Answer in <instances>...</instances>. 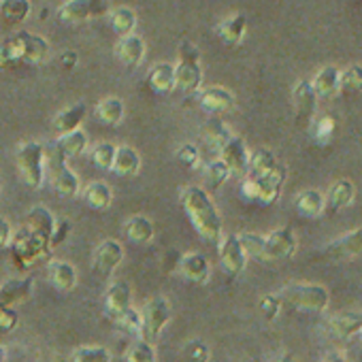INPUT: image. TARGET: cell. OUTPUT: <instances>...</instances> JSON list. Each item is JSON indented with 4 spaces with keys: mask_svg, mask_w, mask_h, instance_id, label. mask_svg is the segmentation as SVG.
Returning <instances> with one entry per match:
<instances>
[{
    "mask_svg": "<svg viewBox=\"0 0 362 362\" xmlns=\"http://www.w3.org/2000/svg\"><path fill=\"white\" fill-rule=\"evenodd\" d=\"M324 256L330 260H358L362 258V226L341 235L339 239L330 241L324 250Z\"/></svg>",
    "mask_w": 362,
    "mask_h": 362,
    "instance_id": "cell-14",
    "label": "cell"
},
{
    "mask_svg": "<svg viewBox=\"0 0 362 362\" xmlns=\"http://www.w3.org/2000/svg\"><path fill=\"white\" fill-rule=\"evenodd\" d=\"M33 3L30 0H0V16L9 24H22L30 18Z\"/></svg>",
    "mask_w": 362,
    "mask_h": 362,
    "instance_id": "cell-35",
    "label": "cell"
},
{
    "mask_svg": "<svg viewBox=\"0 0 362 362\" xmlns=\"http://www.w3.org/2000/svg\"><path fill=\"white\" fill-rule=\"evenodd\" d=\"M218 35L226 45H239L245 35H247V20L243 13H233L226 20L220 22L218 26Z\"/></svg>",
    "mask_w": 362,
    "mask_h": 362,
    "instance_id": "cell-27",
    "label": "cell"
},
{
    "mask_svg": "<svg viewBox=\"0 0 362 362\" xmlns=\"http://www.w3.org/2000/svg\"><path fill=\"white\" fill-rule=\"evenodd\" d=\"M277 158L271 149L267 147H260L256 149L254 153H250V166H247V175L252 177H262L267 173H271L275 166H277Z\"/></svg>",
    "mask_w": 362,
    "mask_h": 362,
    "instance_id": "cell-37",
    "label": "cell"
},
{
    "mask_svg": "<svg viewBox=\"0 0 362 362\" xmlns=\"http://www.w3.org/2000/svg\"><path fill=\"white\" fill-rule=\"evenodd\" d=\"M145 52H147V45H145V39L130 33L126 37L119 39L117 47H115V56L117 60L128 66V69H136L143 60H145Z\"/></svg>",
    "mask_w": 362,
    "mask_h": 362,
    "instance_id": "cell-20",
    "label": "cell"
},
{
    "mask_svg": "<svg viewBox=\"0 0 362 362\" xmlns=\"http://www.w3.org/2000/svg\"><path fill=\"white\" fill-rule=\"evenodd\" d=\"M124 233L126 237L136 243V245H147L153 241V235H156V228H153V222L145 216H130L124 224Z\"/></svg>",
    "mask_w": 362,
    "mask_h": 362,
    "instance_id": "cell-28",
    "label": "cell"
},
{
    "mask_svg": "<svg viewBox=\"0 0 362 362\" xmlns=\"http://www.w3.org/2000/svg\"><path fill=\"white\" fill-rule=\"evenodd\" d=\"M107 16H109V24H111L115 35L126 37V35L134 33V28H136V13H134V9H130V7H115V9H109Z\"/></svg>",
    "mask_w": 362,
    "mask_h": 362,
    "instance_id": "cell-36",
    "label": "cell"
},
{
    "mask_svg": "<svg viewBox=\"0 0 362 362\" xmlns=\"http://www.w3.org/2000/svg\"><path fill=\"white\" fill-rule=\"evenodd\" d=\"M83 199L86 203L96 209V211H103V209H109L111 203H113V190L109 184H105V181H92L90 186H86L83 190Z\"/></svg>",
    "mask_w": 362,
    "mask_h": 362,
    "instance_id": "cell-33",
    "label": "cell"
},
{
    "mask_svg": "<svg viewBox=\"0 0 362 362\" xmlns=\"http://www.w3.org/2000/svg\"><path fill=\"white\" fill-rule=\"evenodd\" d=\"M113 356L103 345H83L73 351V362H111Z\"/></svg>",
    "mask_w": 362,
    "mask_h": 362,
    "instance_id": "cell-41",
    "label": "cell"
},
{
    "mask_svg": "<svg viewBox=\"0 0 362 362\" xmlns=\"http://www.w3.org/2000/svg\"><path fill=\"white\" fill-rule=\"evenodd\" d=\"M11 235H13V228L11 224L0 216V247H7L9 241H11Z\"/></svg>",
    "mask_w": 362,
    "mask_h": 362,
    "instance_id": "cell-52",
    "label": "cell"
},
{
    "mask_svg": "<svg viewBox=\"0 0 362 362\" xmlns=\"http://www.w3.org/2000/svg\"><path fill=\"white\" fill-rule=\"evenodd\" d=\"M281 300L303 313H322L330 303V294L320 284H290L281 290Z\"/></svg>",
    "mask_w": 362,
    "mask_h": 362,
    "instance_id": "cell-5",
    "label": "cell"
},
{
    "mask_svg": "<svg viewBox=\"0 0 362 362\" xmlns=\"http://www.w3.org/2000/svg\"><path fill=\"white\" fill-rule=\"evenodd\" d=\"M203 136H205V141H207L211 147L220 149V147L233 136V132H230V128H228L218 115H214V117H209V119L205 122V126H203Z\"/></svg>",
    "mask_w": 362,
    "mask_h": 362,
    "instance_id": "cell-38",
    "label": "cell"
},
{
    "mask_svg": "<svg viewBox=\"0 0 362 362\" xmlns=\"http://www.w3.org/2000/svg\"><path fill=\"white\" fill-rule=\"evenodd\" d=\"M88 115V109L83 103H77V105H71L66 109H62L56 117H54V128L58 134H64V132H71V130H77L81 128L83 119Z\"/></svg>",
    "mask_w": 362,
    "mask_h": 362,
    "instance_id": "cell-31",
    "label": "cell"
},
{
    "mask_svg": "<svg viewBox=\"0 0 362 362\" xmlns=\"http://www.w3.org/2000/svg\"><path fill=\"white\" fill-rule=\"evenodd\" d=\"M115 145L113 143H98L92 149V162L100 168V170H111L113 166V158H115Z\"/></svg>",
    "mask_w": 362,
    "mask_h": 362,
    "instance_id": "cell-45",
    "label": "cell"
},
{
    "mask_svg": "<svg viewBox=\"0 0 362 362\" xmlns=\"http://www.w3.org/2000/svg\"><path fill=\"white\" fill-rule=\"evenodd\" d=\"M49 175H52V184H54V188L58 190L60 197L75 199V197L81 194V179L69 166L66 158L58 151V147L54 149V153L49 158Z\"/></svg>",
    "mask_w": 362,
    "mask_h": 362,
    "instance_id": "cell-9",
    "label": "cell"
},
{
    "mask_svg": "<svg viewBox=\"0 0 362 362\" xmlns=\"http://www.w3.org/2000/svg\"><path fill=\"white\" fill-rule=\"evenodd\" d=\"M294 209L300 218L307 220H317L326 214V199L317 190H303L294 199Z\"/></svg>",
    "mask_w": 362,
    "mask_h": 362,
    "instance_id": "cell-25",
    "label": "cell"
},
{
    "mask_svg": "<svg viewBox=\"0 0 362 362\" xmlns=\"http://www.w3.org/2000/svg\"><path fill=\"white\" fill-rule=\"evenodd\" d=\"M330 330L339 339L362 334V311H343L330 320Z\"/></svg>",
    "mask_w": 362,
    "mask_h": 362,
    "instance_id": "cell-26",
    "label": "cell"
},
{
    "mask_svg": "<svg viewBox=\"0 0 362 362\" xmlns=\"http://www.w3.org/2000/svg\"><path fill=\"white\" fill-rule=\"evenodd\" d=\"M75 64H77V54H75V52H66V54H62V66L73 69Z\"/></svg>",
    "mask_w": 362,
    "mask_h": 362,
    "instance_id": "cell-53",
    "label": "cell"
},
{
    "mask_svg": "<svg viewBox=\"0 0 362 362\" xmlns=\"http://www.w3.org/2000/svg\"><path fill=\"white\" fill-rule=\"evenodd\" d=\"M286 177H288V173H286V166H281V164H277L271 173H267L262 177L245 175L243 184H241V192L250 201H256L260 205H273L281 194Z\"/></svg>",
    "mask_w": 362,
    "mask_h": 362,
    "instance_id": "cell-4",
    "label": "cell"
},
{
    "mask_svg": "<svg viewBox=\"0 0 362 362\" xmlns=\"http://www.w3.org/2000/svg\"><path fill=\"white\" fill-rule=\"evenodd\" d=\"M20 322V315L13 307L0 309V332H11Z\"/></svg>",
    "mask_w": 362,
    "mask_h": 362,
    "instance_id": "cell-50",
    "label": "cell"
},
{
    "mask_svg": "<svg viewBox=\"0 0 362 362\" xmlns=\"http://www.w3.org/2000/svg\"><path fill=\"white\" fill-rule=\"evenodd\" d=\"M203 86L201 52L194 43L184 41L179 45V62L175 66V88L181 92H197Z\"/></svg>",
    "mask_w": 362,
    "mask_h": 362,
    "instance_id": "cell-6",
    "label": "cell"
},
{
    "mask_svg": "<svg viewBox=\"0 0 362 362\" xmlns=\"http://www.w3.org/2000/svg\"><path fill=\"white\" fill-rule=\"evenodd\" d=\"M354 197H356V188L349 179H339L334 184L328 188L326 192V211L330 214H337L345 207H349L354 203Z\"/></svg>",
    "mask_w": 362,
    "mask_h": 362,
    "instance_id": "cell-24",
    "label": "cell"
},
{
    "mask_svg": "<svg viewBox=\"0 0 362 362\" xmlns=\"http://www.w3.org/2000/svg\"><path fill=\"white\" fill-rule=\"evenodd\" d=\"M147 83L158 94H168L175 90V64L170 62H158L151 66L147 75Z\"/></svg>",
    "mask_w": 362,
    "mask_h": 362,
    "instance_id": "cell-29",
    "label": "cell"
},
{
    "mask_svg": "<svg viewBox=\"0 0 362 362\" xmlns=\"http://www.w3.org/2000/svg\"><path fill=\"white\" fill-rule=\"evenodd\" d=\"M124 115H126V105H124V100H119L117 96H107V98H103V100L96 105V117H98L103 124H107V126H117V124H122Z\"/></svg>",
    "mask_w": 362,
    "mask_h": 362,
    "instance_id": "cell-34",
    "label": "cell"
},
{
    "mask_svg": "<svg viewBox=\"0 0 362 362\" xmlns=\"http://www.w3.org/2000/svg\"><path fill=\"white\" fill-rule=\"evenodd\" d=\"M334 132H337V122H334L332 115L313 117V122H311V134H313V141L317 145H328L334 139Z\"/></svg>",
    "mask_w": 362,
    "mask_h": 362,
    "instance_id": "cell-39",
    "label": "cell"
},
{
    "mask_svg": "<svg viewBox=\"0 0 362 362\" xmlns=\"http://www.w3.org/2000/svg\"><path fill=\"white\" fill-rule=\"evenodd\" d=\"M292 100H294V113H296V119L305 126H311L315 113H317V94L311 86V81L303 79L294 86V92H292Z\"/></svg>",
    "mask_w": 362,
    "mask_h": 362,
    "instance_id": "cell-16",
    "label": "cell"
},
{
    "mask_svg": "<svg viewBox=\"0 0 362 362\" xmlns=\"http://www.w3.org/2000/svg\"><path fill=\"white\" fill-rule=\"evenodd\" d=\"M296 235L292 228H277L264 237V254L262 260H286L296 252Z\"/></svg>",
    "mask_w": 362,
    "mask_h": 362,
    "instance_id": "cell-13",
    "label": "cell"
},
{
    "mask_svg": "<svg viewBox=\"0 0 362 362\" xmlns=\"http://www.w3.org/2000/svg\"><path fill=\"white\" fill-rule=\"evenodd\" d=\"M199 103L201 107L207 111V113H214V115H220V113H228L235 109L237 105V98L235 94L224 88V86H209L201 92L199 96Z\"/></svg>",
    "mask_w": 362,
    "mask_h": 362,
    "instance_id": "cell-17",
    "label": "cell"
},
{
    "mask_svg": "<svg viewBox=\"0 0 362 362\" xmlns=\"http://www.w3.org/2000/svg\"><path fill=\"white\" fill-rule=\"evenodd\" d=\"M124 262V247L119 241L115 239H105L96 245L94 250V258H92V264H94V271L103 277H109L119 264Z\"/></svg>",
    "mask_w": 362,
    "mask_h": 362,
    "instance_id": "cell-15",
    "label": "cell"
},
{
    "mask_svg": "<svg viewBox=\"0 0 362 362\" xmlns=\"http://www.w3.org/2000/svg\"><path fill=\"white\" fill-rule=\"evenodd\" d=\"M209 356H211L209 345L201 339H194L184 347V360L186 362H209Z\"/></svg>",
    "mask_w": 362,
    "mask_h": 362,
    "instance_id": "cell-47",
    "label": "cell"
},
{
    "mask_svg": "<svg viewBox=\"0 0 362 362\" xmlns=\"http://www.w3.org/2000/svg\"><path fill=\"white\" fill-rule=\"evenodd\" d=\"M177 160L184 164V166H188V168H197L199 162H201V151H199L197 145L184 143V145L177 149Z\"/></svg>",
    "mask_w": 362,
    "mask_h": 362,
    "instance_id": "cell-48",
    "label": "cell"
},
{
    "mask_svg": "<svg viewBox=\"0 0 362 362\" xmlns=\"http://www.w3.org/2000/svg\"><path fill=\"white\" fill-rule=\"evenodd\" d=\"M132 303V288L128 281H115L105 294V315L115 322Z\"/></svg>",
    "mask_w": 362,
    "mask_h": 362,
    "instance_id": "cell-19",
    "label": "cell"
},
{
    "mask_svg": "<svg viewBox=\"0 0 362 362\" xmlns=\"http://www.w3.org/2000/svg\"><path fill=\"white\" fill-rule=\"evenodd\" d=\"M109 9V0H66L58 9V18L66 24H83L107 16Z\"/></svg>",
    "mask_w": 362,
    "mask_h": 362,
    "instance_id": "cell-10",
    "label": "cell"
},
{
    "mask_svg": "<svg viewBox=\"0 0 362 362\" xmlns=\"http://www.w3.org/2000/svg\"><path fill=\"white\" fill-rule=\"evenodd\" d=\"M281 305H284V300H281L279 294H267V296L260 298V313L264 315V320L271 322V320H275L279 315Z\"/></svg>",
    "mask_w": 362,
    "mask_h": 362,
    "instance_id": "cell-49",
    "label": "cell"
},
{
    "mask_svg": "<svg viewBox=\"0 0 362 362\" xmlns=\"http://www.w3.org/2000/svg\"><path fill=\"white\" fill-rule=\"evenodd\" d=\"M311 86L317 98H332L341 92V71L332 64H326L313 75Z\"/></svg>",
    "mask_w": 362,
    "mask_h": 362,
    "instance_id": "cell-22",
    "label": "cell"
},
{
    "mask_svg": "<svg viewBox=\"0 0 362 362\" xmlns=\"http://www.w3.org/2000/svg\"><path fill=\"white\" fill-rule=\"evenodd\" d=\"M49 56H52L49 41L30 30L16 33L13 37L0 41V71L16 62L43 64L49 60Z\"/></svg>",
    "mask_w": 362,
    "mask_h": 362,
    "instance_id": "cell-2",
    "label": "cell"
},
{
    "mask_svg": "<svg viewBox=\"0 0 362 362\" xmlns=\"http://www.w3.org/2000/svg\"><path fill=\"white\" fill-rule=\"evenodd\" d=\"M173 317V309L166 296H153L147 300L145 309H143V330L141 337L156 343L158 337L164 332V328L168 326Z\"/></svg>",
    "mask_w": 362,
    "mask_h": 362,
    "instance_id": "cell-8",
    "label": "cell"
},
{
    "mask_svg": "<svg viewBox=\"0 0 362 362\" xmlns=\"http://www.w3.org/2000/svg\"><path fill=\"white\" fill-rule=\"evenodd\" d=\"M220 160L228 166L230 175L237 177H245L247 175V166H250V149L245 145V141L241 136H230L220 149Z\"/></svg>",
    "mask_w": 362,
    "mask_h": 362,
    "instance_id": "cell-12",
    "label": "cell"
},
{
    "mask_svg": "<svg viewBox=\"0 0 362 362\" xmlns=\"http://www.w3.org/2000/svg\"><path fill=\"white\" fill-rule=\"evenodd\" d=\"M275 362H300L294 354H281Z\"/></svg>",
    "mask_w": 362,
    "mask_h": 362,
    "instance_id": "cell-54",
    "label": "cell"
},
{
    "mask_svg": "<svg viewBox=\"0 0 362 362\" xmlns=\"http://www.w3.org/2000/svg\"><path fill=\"white\" fill-rule=\"evenodd\" d=\"M181 207H184L186 216L190 218L194 230L209 243H218L224 235L222 230V216L209 197V192L201 186H186L181 190Z\"/></svg>",
    "mask_w": 362,
    "mask_h": 362,
    "instance_id": "cell-1",
    "label": "cell"
},
{
    "mask_svg": "<svg viewBox=\"0 0 362 362\" xmlns=\"http://www.w3.org/2000/svg\"><path fill=\"white\" fill-rule=\"evenodd\" d=\"M71 233V222L69 220H56V228H54V235H52V247H58L66 241Z\"/></svg>",
    "mask_w": 362,
    "mask_h": 362,
    "instance_id": "cell-51",
    "label": "cell"
},
{
    "mask_svg": "<svg viewBox=\"0 0 362 362\" xmlns=\"http://www.w3.org/2000/svg\"><path fill=\"white\" fill-rule=\"evenodd\" d=\"M7 360V349H5V345H0V362H5Z\"/></svg>",
    "mask_w": 362,
    "mask_h": 362,
    "instance_id": "cell-56",
    "label": "cell"
},
{
    "mask_svg": "<svg viewBox=\"0 0 362 362\" xmlns=\"http://www.w3.org/2000/svg\"><path fill=\"white\" fill-rule=\"evenodd\" d=\"M205 177H207L209 188H211V190H218V188H222V186L226 184V181H228L230 170H228V166L218 158V160H214V162H209V164L205 166Z\"/></svg>",
    "mask_w": 362,
    "mask_h": 362,
    "instance_id": "cell-44",
    "label": "cell"
},
{
    "mask_svg": "<svg viewBox=\"0 0 362 362\" xmlns=\"http://www.w3.org/2000/svg\"><path fill=\"white\" fill-rule=\"evenodd\" d=\"M239 241L243 245V252L247 254V258H260L264 254V237L256 235V233H243L239 235Z\"/></svg>",
    "mask_w": 362,
    "mask_h": 362,
    "instance_id": "cell-46",
    "label": "cell"
},
{
    "mask_svg": "<svg viewBox=\"0 0 362 362\" xmlns=\"http://www.w3.org/2000/svg\"><path fill=\"white\" fill-rule=\"evenodd\" d=\"M88 143H90V141H88V134H86L81 128H77V130H71V132L60 134L56 147H58V151L69 160V158H79V156H83L86 149H88Z\"/></svg>",
    "mask_w": 362,
    "mask_h": 362,
    "instance_id": "cell-32",
    "label": "cell"
},
{
    "mask_svg": "<svg viewBox=\"0 0 362 362\" xmlns=\"http://www.w3.org/2000/svg\"><path fill=\"white\" fill-rule=\"evenodd\" d=\"M7 247L11 250V258H13L16 267H20V269L35 267L39 260L47 258L54 250L49 237H45L37 230H30L28 226H22L18 233H13Z\"/></svg>",
    "mask_w": 362,
    "mask_h": 362,
    "instance_id": "cell-3",
    "label": "cell"
},
{
    "mask_svg": "<svg viewBox=\"0 0 362 362\" xmlns=\"http://www.w3.org/2000/svg\"><path fill=\"white\" fill-rule=\"evenodd\" d=\"M218 254H220L222 269L230 277H237V275H241L245 271L247 254L243 252L239 235H222L220 241H218Z\"/></svg>",
    "mask_w": 362,
    "mask_h": 362,
    "instance_id": "cell-11",
    "label": "cell"
},
{
    "mask_svg": "<svg viewBox=\"0 0 362 362\" xmlns=\"http://www.w3.org/2000/svg\"><path fill=\"white\" fill-rule=\"evenodd\" d=\"M341 92L343 94H362V66L349 64L341 71Z\"/></svg>",
    "mask_w": 362,
    "mask_h": 362,
    "instance_id": "cell-42",
    "label": "cell"
},
{
    "mask_svg": "<svg viewBox=\"0 0 362 362\" xmlns=\"http://www.w3.org/2000/svg\"><path fill=\"white\" fill-rule=\"evenodd\" d=\"M45 147L37 141H26L16 151V164L28 188H41L45 181Z\"/></svg>",
    "mask_w": 362,
    "mask_h": 362,
    "instance_id": "cell-7",
    "label": "cell"
},
{
    "mask_svg": "<svg viewBox=\"0 0 362 362\" xmlns=\"http://www.w3.org/2000/svg\"><path fill=\"white\" fill-rule=\"evenodd\" d=\"M111 170H115L122 177H134L141 170V156L134 147L130 145H119L115 149V158H113V166Z\"/></svg>",
    "mask_w": 362,
    "mask_h": 362,
    "instance_id": "cell-30",
    "label": "cell"
},
{
    "mask_svg": "<svg viewBox=\"0 0 362 362\" xmlns=\"http://www.w3.org/2000/svg\"><path fill=\"white\" fill-rule=\"evenodd\" d=\"M156 360L158 356H156L153 343L143 337H136L134 343L126 351V362H156Z\"/></svg>",
    "mask_w": 362,
    "mask_h": 362,
    "instance_id": "cell-40",
    "label": "cell"
},
{
    "mask_svg": "<svg viewBox=\"0 0 362 362\" xmlns=\"http://www.w3.org/2000/svg\"><path fill=\"white\" fill-rule=\"evenodd\" d=\"M33 288H35L33 277H18V279L5 281L3 286H0V309L26 303L33 294Z\"/></svg>",
    "mask_w": 362,
    "mask_h": 362,
    "instance_id": "cell-21",
    "label": "cell"
},
{
    "mask_svg": "<svg viewBox=\"0 0 362 362\" xmlns=\"http://www.w3.org/2000/svg\"><path fill=\"white\" fill-rule=\"evenodd\" d=\"M49 284L60 292H71L77 286V269L66 260H52L47 264Z\"/></svg>",
    "mask_w": 362,
    "mask_h": 362,
    "instance_id": "cell-23",
    "label": "cell"
},
{
    "mask_svg": "<svg viewBox=\"0 0 362 362\" xmlns=\"http://www.w3.org/2000/svg\"><path fill=\"white\" fill-rule=\"evenodd\" d=\"M179 271L188 281H192L197 286H205L211 277V264H209L207 256H203L201 252H188L181 256Z\"/></svg>",
    "mask_w": 362,
    "mask_h": 362,
    "instance_id": "cell-18",
    "label": "cell"
},
{
    "mask_svg": "<svg viewBox=\"0 0 362 362\" xmlns=\"http://www.w3.org/2000/svg\"><path fill=\"white\" fill-rule=\"evenodd\" d=\"M326 362H349V360H347L345 356H330Z\"/></svg>",
    "mask_w": 362,
    "mask_h": 362,
    "instance_id": "cell-55",
    "label": "cell"
},
{
    "mask_svg": "<svg viewBox=\"0 0 362 362\" xmlns=\"http://www.w3.org/2000/svg\"><path fill=\"white\" fill-rule=\"evenodd\" d=\"M115 324H117L124 332H128V334H132V337H141V330H143V313L130 305V307L115 320Z\"/></svg>",
    "mask_w": 362,
    "mask_h": 362,
    "instance_id": "cell-43",
    "label": "cell"
}]
</instances>
